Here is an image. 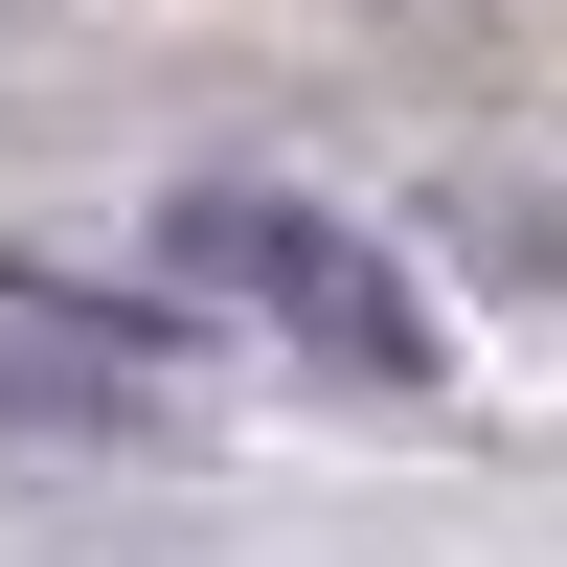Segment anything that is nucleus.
<instances>
[{
	"mask_svg": "<svg viewBox=\"0 0 567 567\" xmlns=\"http://www.w3.org/2000/svg\"><path fill=\"white\" fill-rule=\"evenodd\" d=\"M182 250V296H227V318H272V341H318V363H363V386H432V296H409L363 227H318V205H272V182H205V205L159 227Z\"/></svg>",
	"mask_w": 567,
	"mask_h": 567,
	"instance_id": "f257e3e1",
	"label": "nucleus"
}]
</instances>
